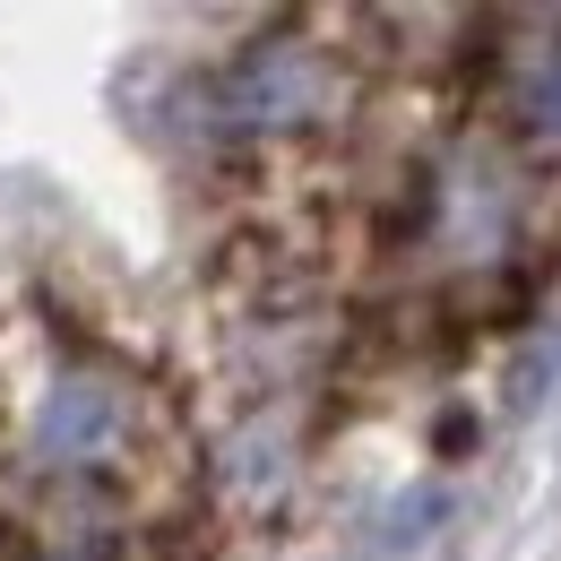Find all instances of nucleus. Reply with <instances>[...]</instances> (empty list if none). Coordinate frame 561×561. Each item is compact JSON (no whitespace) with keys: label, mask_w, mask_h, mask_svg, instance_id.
<instances>
[{"label":"nucleus","mask_w":561,"mask_h":561,"mask_svg":"<svg viewBox=\"0 0 561 561\" xmlns=\"http://www.w3.org/2000/svg\"><path fill=\"white\" fill-rule=\"evenodd\" d=\"M18 467L44 492H70V501L139 518L182 484V423L164 407V389L147 371H130L122 354L53 346L35 389H26Z\"/></svg>","instance_id":"1"},{"label":"nucleus","mask_w":561,"mask_h":561,"mask_svg":"<svg viewBox=\"0 0 561 561\" xmlns=\"http://www.w3.org/2000/svg\"><path fill=\"white\" fill-rule=\"evenodd\" d=\"M216 104L242 130H320L346 104V61L329 44H311V35H268L225 70Z\"/></svg>","instance_id":"2"},{"label":"nucleus","mask_w":561,"mask_h":561,"mask_svg":"<svg viewBox=\"0 0 561 561\" xmlns=\"http://www.w3.org/2000/svg\"><path fill=\"white\" fill-rule=\"evenodd\" d=\"M518 233V173L492 156H449L423 191V251L440 260H492Z\"/></svg>","instance_id":"3"},{"label":"nucleus","mask_w":561,"mask_h":561,"mask_svg":"<svg viewBox=\"0 0 561 561\" xmlns=\"http://www.w3.org/2000/svg\"><path fill=\"white\" fill-rule=\"evenodd\" d=\"M518 122H527V130H553L561 139V61L545 78H527V87H518Z\"/></svg>","instance_id":"4"}]
</instances>
